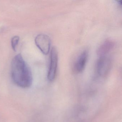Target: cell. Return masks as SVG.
<instances>
[{
  "mask_svg": "<svg viewBox=\"0 0 122 122\" xmlns=\"http://www.w3.org/2000/svg\"><path fill=\"white\" fill-rule=\"evenodd\" d=\"M20 41V37L18 36H15L12 38L11 40V45L13 49L15 51L17 45Z\"/></svg>",
  "mask_w": 122,
  "mask_h": 122,
  "instance_id": "7",
  "label": "cell"
},
{
  "mask_svg": "<svg viewBox=\"0 0 122 122\" xmlns=\"http://www.w3.org/2000/svg\"><path fill=\"white\" fill-rule=\"evenodd\" d=\"M35 42L43 54L47 55L48 54L51 46V40L48 36L43 34L38 35L36 37Z\"/></svg>",
  "mask_w": 122,
  "mask_h": 122,
  "instance_id": "4",
  "label": "cell"
},
{
  "mask_svg": "<svg viewBox=\"0 0 122 122\" xmlns=\"http://www.w3.org/2000/svg\"><path fill=\"white\" fill-rule=\"evenodd\" d=\"M111 66V61L107 56L100 57L96 65V71L100 76H105L110 71Z\"/></svg>",
  "mask_w": 122,
  "mask_h": 122,
  "instance_id": "3",
  "label": "cell"
},
{
  "mask_svg": "<svg viewBox=\"0 0 122 122\" xmlns=\"http://www.w3.org/2000/svg\"><path fill=\"white\" fill-rule=\"evenodd\" d=\"M11 77L13 82L20 87L27 88L32 83L30 68L20 54L14 57L11 63Z\"/></svg>",
  "mask_w": 122,
  "mask_h": 122,
  "instance_id": "1",
  "label": "cell"
},
{
  "mask_svg": "<svg viewBox=\"0 0 122 122\" xmlns=\"http://www.w3.org/2000/svg\"><path fill=\"white\" fill-rule=\"evenodd\" d=\"M58 57L57 50L53 47L51 51L50 62L47 75L48 80L50 82L54 81L56 76L57 68Z\"/></svg>",
  "mask_w": 122,
  "mask_h": 122,
  "instance_id": "2",
  "label": "cell"
},
{
  "mask_svg": "<svg viewBox=\"0 0 122 122\" xmlns=\"http://www.w3.org/2000/svg\"><path fill=\"white\" fill-rule=\"evenodd\" d=\"M88 55V52L87 50L83 51L79 55L73 65V70L75 72L80 73L84 70L87 61Z\"/></svg>",
  "mask_w": 122,
  "mask_h": 122,
  "instance_id": "5",
  "label": "cell"
},
{
  "mask_svg": "<svg viewBox=\"0 0 122 122\" xmlns=\"http://www.w3.org/2000/svg\"><path fill=\"white\" fill-rule=\"evenodd\" d=\"M115 46V43L112 40H107L104 41L100 46L97 51V54L100 57L106 56Z\"/></svg>",
  "mask_w": 122,
  "mask_h": 122,
  "instance_id": "6",
  "label": "cell"
}]
</instances>
